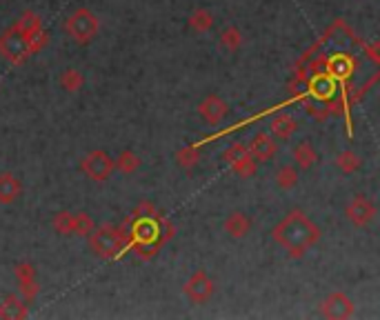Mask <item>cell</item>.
I'll return each instance as SVG.
<instances>
[{"instance_id": "9c48e42d", "label": "cell", "mask_w": 380, "mask_h": 320, "mask_svg": "<svg viewBox=\"0 0 380 320\" xmlns=\"http://www.w3.org/2000/svg\"><path fill=\"white\" fill-rule=\"evenodd\" d=\"M345 216L347 220L354 225V227L363 229L367 225H372L374 218H376V205L372 198H367L363 194H356L354 198L349 201L347 209H345Z\"/></svg>"}, {"instance_id": "30bf717a", "label": "cell", "mask_w": 380, "mask_h": 320, "mask_svg": "<svg viewBox=\"0 0 380 320\" xmlns=\"http://www.w3.org/2000/svg\"><path fill=\"white\" fill-rule=\"evenodd\" d=\"M214 289H216L214 280L209 278V274L205 269L194 271V274L189 276V280L185 282V287H183L185 296L192 300L194 305H205L207 300L214 296Z\"/></svg>"}, {"instance_id": "8fae6325", "label": "cell", "mask_w": 380, "mask_h": 320, "mask_svg": "<svg viewBox=\"0 0 380 320\" xmlns=\"http://www.w3.org/2000/svg\"><path fill=\"white\" fill-rule=\"evenodd\" d=\"M247 149H249L252 156L258 160V163H267V160H271L278 154V143L271 134H267V131H258V134H254L249 138Z\"/></svg>"}, {"instance_id": "e0dca14e", "label": "cell", "mask_w": 380, "mask_h": 320, "mask_svg": "<svg viewBox=\"0 0 380 320\" xmlns=\"http://www.w3.org/2000/svg\"><path fill=\"white\" fill-rule=\"evenodd\" d=\"M23 194V185L14 174H0V203H16Z\"/></svg>"}, {"instance_id": "5b68a950", "label": "cell", "mask_w": 380, "mask_h": 320, "mask_svg": "<svg viewBox=\"0 0 380 320\" xmlns=\"http://www.w3.org/2000/svg\"><path fill=\"white\" fill-rule=\"evenodd\" d=\"M52 227L60 236H89L96 225L85 212H58L54 216Z\"/></svg>"}, {"instance_id": "6da1fadb", "label": "cell", "mask_w": 380, "mask_h": 320, "mask_svg": "<svg viewBox=\"0 0 380 320\" xmlns=\"http://www.w3.org/2000/svg\"><path fill=\"white\" fill-rule=\"evenodd\" d=\"M322 231L307 214L300 209L289 212L284 218L271 229V238L289 253L291 258H302L305 253L320 240Z\"/></svg>"}, {"instance_id": "5bb4252c", "label": "cell", "mask_w": 380, "mask_h": 320, "mask_svg": "<svg viewBox=\"0 0 380 320\" xmlns=\"http://www.w3.org/2000/svg\"><path fill=\"white\" fill-rule=\"evenodd\" d=\"M225 231L232 238H245L252 231V218L245 212H232L225 218Z\"/></svg>"}, {"instance_id": "52a82bcc", "label": "cell", "mask_w": 380, "mask_h": 320, "mask_svg": "<svg viewBox=\"0 0 380 320\" xmlns=\"http://www.w3.org/2000/svg\"><path fill=\"white\" fill-rule=\"evenodd\" d=\"M223 160L230 165L232 172L241 178H252V176H256V172H258V160L252 156V152L243 143H236L227 149V152L223 154Z\"/></svg>"}, {"instance_id": "d6986e66", "label": "cell", "mask_w": 380, "mask_h": 320, "mask_svg": "<svg viewBox=\"0 0 380 320\" xmlns=\"http://www.w3.org/2000/svg\"><path fill=\"white\" fill-rule=\"evenodd\" d=\"M142 165V160L136 152H131V149H125V152H120L118 158L113 160V169H118L120 174H125V176H131V174H136L138 169Z\"/></svg>"}, {"instance_id": "3957f363", "label": "cell", "mask_w": 380, "mask_h": 320, "mask_svg": "<svg viewBox=\"0 0 380 320\" xmlns=\"http://www.w3.org/2000/svg\"><path fill=\"white\" fill-rule=\"evenodd\" d=\"M98 30H100L98 16L87 7H78L65 21V32H67V36L76 45H89L98 36Z\"/></svg>"}, {"instance_id": "9a60e30c", "label": "cell", "mask_w": 380, "mask_h": 320, "mask_svg": "<svg viewBox=\"0 0 380 320\" xmlns=\"http://www.w3.org/2000/svg\"><path fill=\"white\" fill-rule=\"evenodd\" d=\"M293 163H296L298 169H305V172H309V169L318 163V152L311 140H300V143L293 147Z\"/></svg>"}, {"instance_id": "4316f807", "label": "cell", "mask_w": 380, "mask_h": 320, "mask_svg": "<svg viewBox=\"0 0 380 320\" xmlns=\"http://www.w3.org/2000/svg\"><path fill=\"white\" fill-rule=\"evenodd\" d=\"M134 216H136L138 220H140V218H151V216H154V205H149V203H140V205L136 207Z\"/></svg>"}, {"instance_id": "d4e9b609", "label": "cell", "mask_w": 380, "mask_h": 320, "mask_svg": "<svg viewBox=\"0 0 380 320\" xmlns=\"http://www.w3.org/2000/svg\"><path fill=\"white\" fill-rule=\"evenodd\" d=\"M276 187L282 192H287V190H293V187L298 185V167H293V165H282L278 172H276Z\"/></svg>"}, {"instance_id": "44dd1931", "label": "cell", "mask_w": 380, "mask_h": 320, "mask_svg": "<svg viewBox=\"0 0 380 320\" xmlns=\"http://www.w3.org/2000/svg\"><path fill=\"white\" fill-rule=\"evenodd\" d=\"M16 32H21L25 36H32L36 32H41L43 30V21H41V16L34 14V12H25L23 16H18V21L12 25Z\"/></svg>"}, {"instance_id": "4fadbf2b", "label": "cell", "mask_w": 380, "mask_h": 320, "mask_svg": "<svg viewBox=\"0 0 380 320\" xmlns=\"http://www.w3.org/2000/svg\"><path fill=\"white\" fill-rule=\"evenodd\" d=\"M16 280L21 287V294L25 300H32L38 294V280H36V269L32 265H18L16 267Z\"/></svg>"}, {"instance_id": "cb8c5ba5", "label": "cell", "mask_w": 380, "mask_h": 320, "mask_svg": "<svg viewBox=\"0 0 380 320\" xmlns=\"http://www.w3.org/2000/svg\"><path fill=\"white\" fill-rule=\"evenodd\" d=\"M214 23H216V18L209 9H196V12L189 16V27H192L196 34H207L214 27Z\"/></svg>"}, {"instance_id": "277c9868", "label": "cell", "mask_w": 380, "mask_h": 320, "mask_svg": "<svg viewBox=\"0 0 380 320\" xmlns=\"http://www.w3.org/2000/svg\"><path fill=\"white\" fill-rule=\"evenodd\" d=\"M89 249L93 256L98 258H113L118 256L125 247V233H122L118 227H113V225H102V227H93L91 233H89Z\"/></svg>"}, {"instance_id": "484cf974", "label": "cell", "mask_w": 380, "mask_h": 320, "mask_svg": "<svg viewBox=\"0 0 380 320\" xmlns=\"http://www.w3.org/2000/svg\"><path fill=\"white\" fill-rule=\"evenodd\" d=\"M176 163L180 169H185V172H192V169L201 163V152H198L196 147H180L176 152Z\"/></svg>"}, {"instance_id": "7a4b0ae2", "label": "cell", "mask_w": 380, "mask_h": 320, "mask_svg": "<svg viewBox=\"0 0 380 320\" xmlns=\"http://www.w3.org/2000/svg\"><path fill=\"white\" fill-rule=\"evenodd\" d=\"M45 41H47V34L43 30L32 36H25L21 32H16L14 27H9V30L0 36V56H3L7 62L21 65L30 58L32 54L41 49Z\"/></svg>"}, {"instance_id": "603a6c76", "label": "cell", "mask_w": 380, "mask_h": 320, "mask_svg": "<svg viewBox=\"0 0 380 320\" xmlns=\"http://www.w3.org/2000/svg\"><path fill=\"white\" fill-rule=\"evenodd\" d=\"M218 45L223 47L225 52H238L241 45H243V32L238 30V27H225V30L221 32V38H218Z\"/></svg>"}, {"instance_id": "7402d4cb", "label": "cell", "mask_w": 380, "mask_h": 320, "mask_svg": "<svg viewBox=\"0 0 380 320\" xmlns=\"http://www.w3.org/2000/svg\"><path fill=\"white\" fill-rule=\"evenodd\" d=\"M58 84L67 93H78L82 89V84H85V76H82V71L74 69V67H67V69L60 73Z\"/></svg>"}, {"instance_id": "ba28073f", "label": "cell", "mask_w": 380, "mask_h": 320, "mask_svg": "<svg viewBox=\"0 0 380 320\" xmlns=\"http://www.w3.org/2000/svg\"><path fill=\"white\" fill-rule=\"evenodd\" d=\"M356 314V305L343 291H334L320 303V316L329 320H347Z\"/></svg>"}, {"instance_id": "ac0fdd59", "label": "cell", "mask_w": 380, "mask_h": 320, "mask_svg": "<svg viewBox=\"0 0 380 320\" xmlns=\"http://www.w3.org/2000/svg\"><path fill=\"white\" fill-rule=\"evenodd\" d=\"M27 300L18 298V296H7L3 303H0V318H27Z\"/></svg>"}, {"instance_id": "2e32d148", "label": "cell", "mask_w": 380, "mask_h": 320, "mask_svg": "<svg viewBox=\"0 0 380 320\" xmlns=\"http://www.w3.org/2000/svg\"><path fill=\"white\" fill-rule=\"evenodd\" d=\"M296 129H298V122L289 114H280L276 118H271V122H269V134L278 140H289L293 134H296Z\"/></svg>"}, {"instance_id": "7c38bea8", "label": "cell", "mask_w": 380, "mask_h": 320, "mask_svg": "<svg viewBox=\"0 0 380 320\" xmlns=\"http://www.w3.org/2000/svg\"><path fill=\"white\" fill-rule=\"evenodd\" d=\"M198 114L209 125H221V122L230 116V105L216 93H209V96L198 105Z\"/></svg>"}, {"instance_id": "ffe728a7", "label": "cell", "mask_w": 380, "mask_h": 320, "mask_svg": "<svg viewBox=\"0 0 380 320\" xmlns=\"http://www.w3.org/2000/svg\"><path fill=\"white\" fill-rule=\"evenodd\" d=\"M336 167H338L340 174L351 176V174L360 172V167H363V158H360L356 152H351V149H345V152H340L336 156Z\"/></svg>"}, {"instance_id": "8992f818", "label": "cell", "mask_w": 380, "mask_h": 320, "mask_svg": "<svg viewBox=\"0 0 380 320\" xmlns=\"http://www.w3.org/2000/svg\"><path fill=\"white\" fill-rule=\"evenodd\" d=\"M80 172L93 183H104L113 174V158L102 149H93L80 160Z\"/></svg>"}]
</instances>
